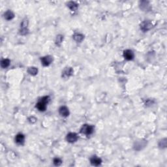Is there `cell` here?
Listing matches in <instances>:
<instances>
[{
    "instance_id": "7a4b0ae2",
    "label": "cell",
    "mask_w": 167,
    "mask_h": 167,
    "mask_svg": "<svg viewBox=\"0 0 167 167\" xmlns=\"http://www.w3.org/2000/svg\"><path fill=\"white\" fill-rule=\"evenodd\" d=\"M94 126L90 125L85 124L83 125L81 129H80V133L82 134H84L86 135H90L94 133Z\"/></svg>"
},
{
    "instance_id": "30bf717a",
    "label": "cell",
    "mask_w": 167,
    "mask_h": 167,
    "mask_svg": "<svg viewBox=\"0 0 167 167\" xmlns=\"http://www.w3.org/2000/svg\"><path fill=\"white\" fill-rule=\"evenodd\" d=\"M90 161H91V163L93 165H94V166H99L102 163V160L97 156H94L91 157V159H90Z\"/></svg>"
},
{
    "instance_id": "2e32d148",
    "label": "cell",
    "mask_w": 167,
    "mask_h": 167,
    "mask_svg": "<svg viewBox=\"0 0 167 167\" xmlns=\"http://www.w3.org/2000/svg\"><path fill=\"white\" fill-rule=\"evenodd\" d=\"M27 72L30 75H36L37 74V72H38V70L36 67H29V69H27Z\"/></svg>"
},
{
    "instance_id": "6da1fadb",
    "label": "cell",
    "mask_w": 167,
    "mask_h": 167,
    "mask_svg": "<svg viewBox=\"0 0 167 167\" xmlns=\"http://www.w3.org/2000/svg\"><path fill=\"white\" fill-rule=\"evenodd\" d=\"M50 98L49 96H45V97H42L39 101L37 103L36 107L37 108V109L39 110L41 112H43L46 110L47 108V104L49 103Z\"/></svg>"
},
{
    "instance_id": "4fadbf2b",
    "label": "cell",
    "mask_w": 167,
    "mask_h": 167,
    "mask_svg": "<svg viewBox=\"0 0 167 167\" xmlns=\"http://www.w3.org/2000/svg\"><path fill=\"white\" fill-rule=\"evenodd\" d=\"M67 7L71 11H75L78 9V4L74 1H70L67 3Z\"/></svg>"
},
{
    "instance_id": "52a82bcc",
    "label": "cell",
    "mask_w": 167,
    "mask_h": 167,
    "mask_svg": "<svg viewBox=\"0 0 167 167\" xmlns=\"http://www.w3.org/2000/svg\"><path fill=\"white\" fill-rule=\"evenodd\" d=\"M59 114L62 117H67L69 115V111L67 107L63 106L59 108Z\"/></svg>"
},
{
    "instance_id": "9a60e30c",
    "label": "cell",
    "mask_w": 167,
    "mask_h": 167,
    "mask_svg": "<svg viewBox=\"0 0 167 167\" xmlns=\"http://www.w3.org/2000/svg\"><path fill=\"white\" fill-rule=\"evenodd\" d=\"M10 60L9 59H3L1 62V67L3 68V69H5V68L8 67L10 65Z\"/></svg>"
},
{
    "instance_id": "8fae6325",
    "label": "cell",
    "mask_w": 167,
    "mask_h": 167,
    "mask_svg": "<svg viewBox=\"0 0 167 167\" xmlns=\"http://www.w3.org/2000/svg\"><path fill=\"white\" fill-rule=\"evenodd\" d=\"M146 146V142L142 140H140L138 142H136L134 144V149L136 150H140Z\"/></svg>"
},
{
    "instance_id": "9c48e42d",
    "label": "cell",
    "mask_w": 167,
    "mask_h": 167,
    "mask_svg": "<svg viewBox=\"0 0 167 167\" xmlns=\"http://www.w3.org/2000/svg\"><path fill=\"white\" fill-rule=\"evenodd\" d=\"M25 140V136L23 134H18L15 137V142H16V144H19V145H22L24 142Z\"/></svg>"
},
{
    "instance_id": "5bb4252c",
    "label": "cell",
    "mask_w": 167,
    "mask_h": 167,
    "mask_svg": "<svg viewBox=\"0 0 167 167\" xmlns=\"http://www.w3.org/2000/svg\"><path fill=\"white\" fill-rule=\"evenodd\" d=\"M73 39L77 43H80L84 39V36L80 33H75L73 35Z\"/></svg>"
},
{
    "instance_id": "277c9868",
    "label": "cell",
    "mask_w": 167,
    "mask_h": 167,
    "mask_svg": "<svg viewBox=\"0 0 167 167\" xmlns=\"http://www.w3.org/2000/svg\"><path fill=\"white\" fill-rule=\"evenodd\" d=\"M52 57L50 55H47V56H44L41 59V63L44 66H48L50 65L51 63L52 62Z\"/></svg>"
},
{
    "instance_id": "8992f818",
    "label": "cell",
    "mask_w": 167,
    "mask_h": 167,
    "mask_svg": "<svg viewBox=\"0 0 167 167\" xmlns=\"http://www.w3.org/2000/svg\"><path fill=\"white\" fill-rule=\"evenodd\" d=\"M123 56H124L125 59L130 61L133 59V58L134 57V54L133 51L131 50H126L123 52Z\"/></svg>"
},
{
    "instance_id": "ba28073f",
    "label": "cell",
    "mask_w": 167,
    "mask_h": 167,
    "mask_svg": "<svg viewBox=\"0 0 167 167\" xmlns=\"http://www.w3.org/2000/svg\"><path fill=\"white\" fill-rule=\"evenodd\" d=\"M73 73V70L71 67H66L62 72V76L63 78H69L72 75Z\"/></svg>"
},
{
    "instance_id": "e0dca14e",
    "label": "cell",
    "mask_w": 167,
    "mask_h": 167,
    "mask_svg": "<svg viewBox=\"0 0 167 167\" xmlns=\"http://www.w3.org/2000/svg\"><path fill=\"white\" fill-rule=\"evenodd\" d=\"M53 163L55 166H59V165H62V161L59 158H55L53 161Z\"/></svg>"
},
{
    "instance_id": "3957f363",
    "label": "cell",
    "mask_w": 167,
    "mask_h": 167,
    "mask_svg": "<svg viewBox=\"0 0 167 167\" xmlns=\"http://www.w3.org/2000/svg\"><path fill=\"white\" fill-rule=\"evenodd\" d=\"M152 27V23L150 20H145L140 25V29L143 31H147Z\"/></svg>"
},
{
    "instance_id": "5b68a950",
    "label": "cell",
    "mask_w": 167,
    "mask_h": 167,
    "mask_svg": "<svg viewBox=\"0 0 167 167\" xmlns=\"http://www.w3.org/2000/svg\"><path fill=\"white\" fill-rule=\"evenodd\" d=\"M78 138V135L75 133H69V134L67 135L66 137L67 142H69L70 143L75 142L77 141Z\"/></svg>"
},
{
    "instance_id": "7c38bea8",
    "label": "cell",
    "mask_w": 167,
    "mask_h": 167,
    "mask_svg": "<svg viewBox=\"0 0 167 167\" xmlns=\"http://www.w3.org/2000/svg\"><path fill=\"white\" fill-rule=\"evenodd\" d=\"M14 17H15V15H14L13 12L10 10H8L7 11H6V12H5V14H4V18H5V19H6L7 20H12Z\"/></svg>"
},
{
    "instance_id": "ac0fdd59",
    "label": "cell",
    "mask_w": 167,
    "mask_h": 167,
    "mask_svg": "<svg viewBox=\"0 0 167 167\" xmlns=\"http://www.w3.org/2000/svg\"><path fill=\"white\" fill-rule=\"evenodd\" d=\"M63 37L62 35L57 36V38H56V43L57 44H61L62 41H63Z\"/></svg>"
}]
</instances>
